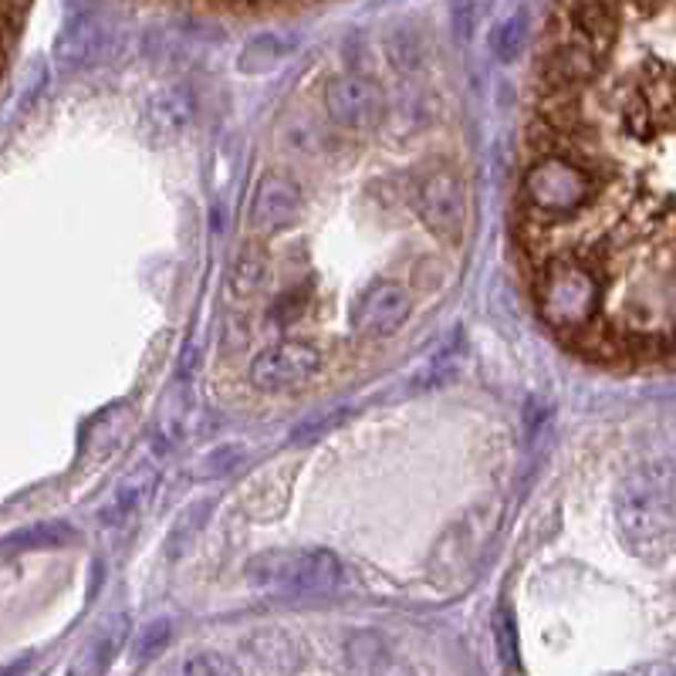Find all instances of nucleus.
I'll return each instance as SVG.
<instances>
[{
  "label": "nucleus",
  "mask_w": 676,
  "mask_h": 676,
  "mask_svg": "<svg viewBox=\"0 0 676 676\" xmlns=\"http://www.w3.org/2000/svg\"><path fill=\"white\" fill-rule=\"evenodd\" d=\"M410 308H413V301L402 281L379 278L359 291V298L352 301L349 321L359 338H389L392 331L402 328L406 318H410Z\"/></svg>",
  "instance_id": "7"
},
{
  "label": "nucleus",
  "mask_w": 676,
  "mask_h": 676,
  "mask_svg": "<svg viewBox=\"0 0 676 676\" xmlns=\"http://www.w3.org/2000/svg\"><path fill=\"white\" fill-rule=\"evenodd\" d=\"M524 41H528V14L518 11V14H511L508 21H501V24L494 28V34H491V51H494L501 61H514V58L521 54Z\"/></svg>",
  "instance_id": "14"
},
{
  "label": "nucleus",
  "mask_w": 676,
  "mask_h": 676,
  "mask_svg": "<svg viewBox=\"0 0 676 676\" xmlns=\"http://www.w3.org/2000/svg\"><path fill=\"white\" fill-rule=\"evenodd\" d=\"M150 491H153V473H150V470L132 473V478L125 481V488L119 491V498H115L112 511H109V514H102V518L115 524V521H122V518L135 514V511H140V508L146 504Z\"/></svg>",
  "instance_id": "13"
},
{
  "label": "nucleus",
  "mask_w": 676,
  "mask_h": 676,
  "mask_svg": "<svg viewBox=\"0 0 676 676\" xmlns=\"http://www.w3.org/2000/svg\"><path fill=\"white\" fill-rule=\"evenodd\" d=\"M494 636H498V649H501V659L508 663V669H518V626H514V616L508 605H498Z\"/></svg>",
  "instance_id": "16"
},
{
  "label": "nucleus",
  "mask_w": 676,
  "mask_h": 676,
  "mask_svg": "<svg viewBox=\"0 0 676 676\" xmlns=\"http://www.w3.org/2000/svg\"><path fill=\"white\" fill-rule=\"evenodd\" d=\"M122 633H125V619H115L112 629L105 626V629L99 633V639H95V646H92V653H95V669H105V666L115 659V646H119Z\"/></svg>",
  "instance_id": "18"
},
{
  "label": "nucleus",
  "mask_w": 676,
  "mask_h": 676,
  "mask_svg": "<svg viewBox=\"0 0 676 676\" xmlns=\"http://www.w3.org/2000/svg\"><path fill=\"white\" fill-rule=\"evenodd\" d=\"M616 524L626 549L649 565H659L673 549V488L659 463L633 467L616 494Z\"/></svg>",
  "instance_id": "1"
},
{
  "label": "nucleus",
  "mask_w": 676,
  "mask_h": 676,
  "mask_svg": "<svg viewBox=\"0 0 676 676\" xmlns=\"http://www.w3.org/2000/svg\"><path fill=\"white\" fill-rule=\"evenodd\" d=\"M605 278L585 260H545L534 275V295L545 321L565 338H578L598 318Z\"/></svg>",
  "instance_id": "2"
},
{
  "label": "nucleus",
  "mask_w": 676,
  "mask_h": 676,
  "mask_svg": "<svg viewBox=\"0 0 676 676\" xmlns=\"http://www.w3.org/2000/svg\"><path fill=\"white\" fill-rule=\"evenodd\" d=\"M291 478H295V460H281L264 467L257 478L244 491V511L250 518H275L285 511L288 494H291Z\"/></svg>",
  "instance_id": "10"
},
{
  "label": "nucleus",
  "mask_w": 676,
  "mask_h": 676,
  "mask_svg": "<svg viewBox=\"0 0 676 676\" xmlns=\"http://www.w3.org/2000/svg\"><path fill=\"white\" fill-rule=\"evenodd\" d=\"M247 582L267 592L288 595H328L346 585V565L325 549H278L250 559Z\"/></svg>",
  "instance_id": "3"
},
{
  "label": "nucleus",
  "mask_w": 676,
  "mask_h": 676,
  "mask_svg": "<svg viewBox=\"0 0 676 676\" xmlns=\"http://www.w3.org/2000/svg\"><path fill=\"white\" fill-rule=\"evenodd\" d=\"M298 214L301 190L281 173H267L254 193V227L264 234H281L298 221Z\"/></svg>",
  "instance_id": "9"
},
{
  "label": "nucleus",
  "mask_w": 676,
  "mask_h": 676,
  "mask_svg": "<svg viewBox=\"0 0 676 676\" xmlns=\"http://www.w3.org/2000/svg\"><path fill=\"white\" fill-rule=\"evenodd\" d=\"M264 275H267L264 254H260L257 247H247V250L234 260V267H231L227 288H231V295H234L237 301L254 298V295L260 291V285H264Z\"/></svg>",
  "instance_id": "12"
},
{
  "label": "nucleus",
  "mask_w": 676,
  "mask_h": 676,
  "mask_svg": "<svg viewBox=\"0 0 676 676\" xmlns=\"http://www.w3.org/2000/svg\"><path fill=\"white\" fill-rule=\"evenodd\" d=\"M166 643H170V623L166 619L150 623L140 636H135V659H153Z\"/></svg>",
  "instance_id": "17"
},
{
  "label": "nucleus",
  "mask_w": 676,
  "mask_h": 676,
  "mask_svg": "<svg viewBox=\"0 0 676 676\" xmlns=\"http://www.w3.org/2000/svg\"><path fill=\"white\" fill-rule=\"evenodd\" d=\"M183 676H240V669H237V663L231 656L203 649V653H193L183 663Z\"/></svg>",
  "instance_id": "15"
},
{
  "label": "nucleus",
  "mask_w": 676,
  "mask_h": 676,
  "mask_svg": "<svg viewBox=\"0 0 676 676\" xmlns=\"http://www.w3.org/2000/svg\"><path fill=\"white\" fill-rule=\"evenodd\" d=\"M24 666H28V659H24V663H18V666H11V669H8L4 676H21V669H24Z\"/></svg>",
  "instance_id": "20"
},
{
  "label": "nucleus",
  "mask_w": 676,
  "mask_h": 676,
  "mask_svg": "<svg viewBox=\"0 0 676 676\" xmlns=\"http://www.w3.org/2000/svg\"><path fill=\"white\" fill-rule=\"evenodd\" d=\"M112 28L95 0H68V14L54 41V58L64 68H89L109 48Z\"/></svg>",
  "instance_id": "6"
},
{
  "label": "nucleus",
  "mask_w": 676,
  "mask_h": 676,
  "mask_svg": "<svg viewBox=\"0 0 676 676\" xmlns=\"http://www.w3.org/2000/svg\"><path fill=\"white\" fill-rule=\"evenodd\" d=\"M325 109L338 129L366 132V129H372V122L379 115V95L359 75H335L325 85Z\"/></svg>",
  "instance_id": "8"
},
{
  "label": "nucleus",
  "mask_w": 676,
  "mask_h": 676,
  "mask_svg": "<svg viewBox=\"0 0 676 676\" xmlns=\"http://www.w3.org/2000/svg\"><path fill=\"white\" fill-rule=\"evenodd\" d=\"M413 211L433 237L443 244H460L467 231V190L457 170H430L413 190Z\"/></svg>",
  "instance_id": "4"
},
{
  "label": "nucleus",
  "mask_w": 676,
  "mask_h": 676,
  "mask_svg": "<svg viewBox=\"0 0 676 676\" xmlns=\"http://www.w3.org/2000/svg\"><path fill=\"white\" fill-rule=\"evenodd\" d=\"M356 663L366 669V676H413L410 659H402L382 636L376 633H362L349 643Z\"/></svg>",
  "instance_id": "11"
},
{
  "label": "nucleus",
  "mask_w": 676,
  "mask_h": 676,
  "mask_svg": "<svg viewBox=\"0 0 676 676\" xmlns=\"http://www.w3.org/2000/svg\"><path fill=\"white\" fill-rule=\"evenodd\" d=\"M325 369V356L315 342L305 338H285V342L264 349L250 362V386L260 392H288L308 386Z\"/></svg>",
  "instance_id": "5"
},
{
  "label": "nucleus",
  "mask_w": 676,
  "mask_h": 676,
  "mask_svg": "<svg viewBox=\"0 0 676 676\" xmlns=\"http://www.w3.org/2000/svg\"><path fill=\"white\" fill-rule=\"evenodd\" d=\"M626 8H633L639 18H649L663 8V0H626Z\"/></svg>",
  "instance_id": "19"
}]
</instances>
